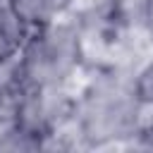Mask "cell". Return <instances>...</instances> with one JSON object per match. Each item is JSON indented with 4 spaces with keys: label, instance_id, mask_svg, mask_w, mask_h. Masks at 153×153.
Here are the masks:
<instances>
[{
    "label": "cell",
    "instance_id": "obj_1",
    "mask_svg": "<svg viewBox=\"0 0 153 153\" xmlns=\"http://www.w3.org/2000/svg\"><path fill=\"white\" fill-rule=\"evenodd\" d=\"M131 65L110 60L84 72L74 86V108L67 129L69 146H136L148 110L134 88Z\"/></svg>",
    "mask_w": 153,
    "mask_h": 153
},
{
    "label": "cell",
    "instance_id": "obj_2",
    "mask_svg": "<svg viewBox=\"0 0 153 153\" xmlns=\"http://www.w3.org/2000/svg\"><path fill=\"white\" fill-rule=\"evenodd\" d=\"M88 45L72 17L29 29L10 67L22 86L74 88L88 69Z\"/></svg>",
    "mask_w": 153,
    "mask_h": 153
},
{
    "label": "cell",
    "instance_id": "obj_3",
    "mask_svg": "<svg viewBox=\"0 0 153 153\" xmlns=\"http://www.w3.org/2000/svg\"><path fill=\"white\" fill-rule=\"evenodd\" d=\"M74 108V88L22 86L10 72L5 100L0 105V122H12L26 134L43 141L45 151L69 146L67 129Z\"/></svg>",
    "mask_w": 153,
    "mask_h": 153
},
{
    "label": "cell",
    "instance_id": "obj_4",
    "mask_svg": "<svg viewBox=\"0 0 153 153\" xmlns=\"http://www.w3.org/2000/svg\"><path fill=\"white\" fill-rule=\"evenodd\" d=\"M79 26L88 53L93 48L120 50L134 41H143L139 31L136 0H76L69 14Z\"/></svg>",
    "mask_w": 153,
    "mask_h": 153
},
{
    "label": "cell",
    "instance_id": "obj_5",
    "mask_svg": "<svg viewBox=\"0 0 153 153\" xmlns=\"http://www.w3.org/2000/svg\"><path fill=\"white\" fill-rule=\"evenodd\" d=\"M5 2L26 29L67 19L76 7V0H5Z\"/></svg>",
    "mask_w": 153,
    "mask_h": 153
},
{
    "label": "cell",
    "instance_id": "obj_6",
    "mask_svg": "<svg viewBox=\"0 0 153 153\" xmlns=\"http://www.w3.org/2000/svg\"><path fill=\"white\" fill-rule=\"evenodd\" d=\"M26 26L17 19V14L10 10V5L5 0H0V74L5 69L12 67L24 36H26Z\"/></svg>",
    "mask_w": 153,
    "mask_h": 153
},
{
    "label": "cell",
    "instance_id": "obj_7",
    "mask_svg": "<svg viewBox=\"0 0 153 153\" xmlns=\"http://www.w3.org/2000/svg\"><path fill=\"white\" fill-rule=\"evenodd\" d=\"M131 76H134V88H136L141 103L146 105V110L153 108V48L143 57L134 60Z\"/></svg>",
    "mask_w": 153,
    "mask_h": 153
},
{
    "label": "cell",
    "instance_id": "obj_8",
    "mask_svg": "<svg viewBox=\"0 0 153 153\" xmlns=\"http://www.w3.org/2000/svg\"><path fill=\"white\" fill-rule=\"evenodd\" d=\"M139 31L148 48H153V0H136Z\"/></svg>",
    "mask_w": 153,
    "mask_h": 153
},
{
    "label": "cell",
    "instance_id": "obj_9",
    "mask_svg": "<svg viewBox=\"0 0 153 153\" xmlns=\"http://www.w3.org/2000/svg\"><path fill=\"white\" fill-rule=\"evenodd\" d=\"M136 146L153 148V108H148V112H146V122H143V129H141V134H139Z\"/></svg>",
    "mask_w": 153,
    "mask_h": 153
}]
</instances>
